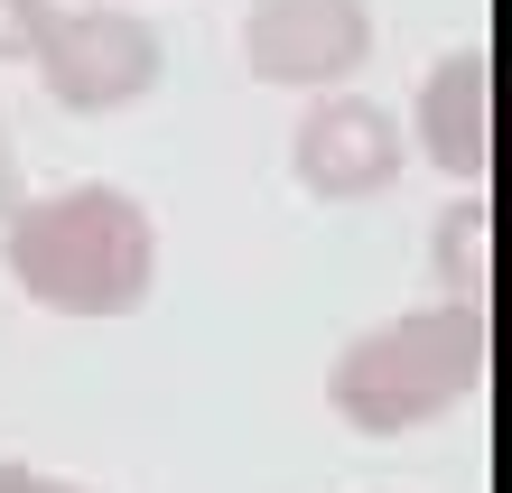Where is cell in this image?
I'll return each mask as SVG.
<instances>
[{
	"mask_svg": "<svg viewBox=\"0 0 512 493\" xmlns=\"http://www.w3.org/2000/svg\"><path fill=\"white\" fill-rule=\"evenodd\" d=\"M0 270L47 317H131L159 289V224L131 187L75 177V187L19 196L10 233H0Z\"/></svg>",
	"mask_w": 512,
	"mask_h": 493,
	"instance_id": "1",
	"label": "cell"
},
{
	"mask_svg": "<svg viewBox=\"0 0 512 493\" xmlns=\"http://www.w3.org/2000/svg\"><path fill=\"white\" fill-rule=\"evenodd\" d=\"M0 493H38V466H19V456H0Z\"/></svg>",
	"mask_w": 512,
	"mask_h": 493,
	"instance_id": "10",
	"label": "cell"
},
{
	"mask_svg": "<svg viewBox=\"0 0 512 493\" xmlns=\"http://www.w3.org/2000/svg\"><path fill=\"white\" fill-rule=\"evenodd\" d=\"M47 10H56V0H0V66H28V56H38Z\"/></svg>",
	"mask_w": 512,
	"mask_h": 493,
	"instance_id": "8",
	"label": "cell"
},
{
	"mask_svg": "<svg viewBox=\"0 0 512 493\" xmlns=\"http://www.w3.org/2000/svg\"><path fill=\"white\" fill-rule=\"evenodd\" d=\"M38 493H94V484H66V475H38Z\"/></svg>",
	"mask_w": 512,
	"mask_h": 493,
	"instance_id": "11",
	"label": "cell"
},
{
	"mask_svg": "<svg viewBox=\"0 0 512 493\" xmlns=\"http://www.w3.org/2000/svg\"><path fill=\"white\" fill-rule=\"evenodd\" d=\"M401 159H410V140H401V121H391L373 94H317L308 121H298V140H289V177L317 205L382 196L391 177H401Z\"/></svg>",
	"mask_w": 512,
	"mask_h": 493,
	"instance_id": "5",
	"label": "cell"
},
{
	"mask_svg": "<svg viewBox=\"0 0 512 493\" xmlns=\"http://www.w3.org/2000/svg\"><path fill=\"white\" fill-rule=\"evenodd\" d=\"M243 66L280 94H345L373 66V0H252Z\"/></svg>",
	"mask_w": 512,
	"mask_h": 493,
	"instance_id": "4",
	"label": "cell"
},
{
	"mask_svg": "<svg viewBox=\"0 0 512 493\" xmlns=\"http://www.w3.org/2000/svg\"><path fill=\"white\" fill-rule=\"evenodd\" d=\"M28 66H38L56 112L94 121V112H131V103L159 94L168 47H159V28H149L140 10H122V0H75V10H47Z\"/></svg>",
	"mask_w": 512,
	"mask_h": 493,
	"instance_id": "3",
	"label": "cell"
},
{
	"mask_svg": "<svg viewBox=\"0 0 512 493\" xmlns=\"http://www.w3.org/2000/svg\"><path fill=\"white\" fill-rule=\"evenodd\" d=\"M19 140H10V103H0V224H10V214H19Z\"/></svg>",
	"mask_w": 512,
	"mask_h": 493,
	"instance_id": "9",
	"label": "cell"
},
{
	"mask_svg": "<svg viewBox=\"0 0 512 493\" xmlns=\"http://www.w3.org/2000/svg\"><path fill=\"white\" fill-rule=\"evenodd\" d=\"M494 373V317L485 307H401V317L364 326L354 345L326 363V410L354 438H410L447 410H466Z\"/></svg>",
	"mask_w": 512,
	"mask_h": 493,
	"instance_id": "2",
	"label": "cell"
},
{
	"mask_svg": "<svg viewBox=\"0 0 512 493\" xmlns=\"http://www.w3.org/2000/svg\"><path fill=\"white\" fill-rule=\"evenodd\" d=\"M410 131H419V159H429L447 187L485 196V177H494V56L485 47H447L438 66L419 75Z\"/></svg>",
	"mask_w": 512,
	"mask_h": 493,
	"instance_id": "6",
	"label": "cell"
},
{
	"mask_svg": "<svg viewBox=\"0 0 512 493\" xmlns=\"http://www.w3.org/2000/svg\"><path fill=\"white\" fill-rule=\"evenodd\" d=\"M429 280L457 298V307H485V280H494V205L485 196H457L429 233Z\"/></svg>",
	"mask_w": 512,
	"mask_h": 493,
	"instance_id": "7",
	"label": "cell"
}]
</instances>
